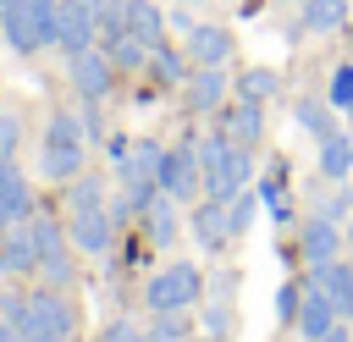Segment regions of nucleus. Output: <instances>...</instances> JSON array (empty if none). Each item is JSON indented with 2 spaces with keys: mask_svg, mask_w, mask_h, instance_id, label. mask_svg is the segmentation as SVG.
Segmentation results:
<instances>
[{
  "mask_svg": "<svg viewBox=\"0 0 353 342\" xmlns=\"http://www.w3.org/2000/svg\"><path fill=\"white\" fill-rule=\"evenodd\" d=\"M193 149H199V171H204V193H210V199H232V193L254 188L248 149L232 143L226 132H210V138H199Z\"/></svg>",
  "mask_w": 353,
  "mask_h": 342,
  "instance_id": "f257e3e1",
  "label": "nucleus"
},
{
  "mask_svg": "<svg viewBox=\"0 0 353 342\" xmlns=\"http://www.w3.org/2000/svg\"><path fill=\"white\" fill-rule=\"evenodd\" d=\"M0 39L17 55H39L55 44V0H6L0 6Z\"/></svg>",
  "mask_w": 353,
  "mask_h": 342,
  "instance_id": "f03ea898",
  "label": "nucleus"
},
{
  "mask_svg": "<svg viewBox=\"0 0 353 342\" xmlns=\"http://www.w3.org/2000/svg\"><path fill=\"white\" fill-rule=\"evenodd\" d=\"M143 303H149V314H165V309H188V314H193V309L204 303V270H199L193 259H171L165 270L149 276Z\"/></svg>",
  "mask_w": 353,
  "mask_h": 342,
  "instance_id": "7ed1b4c3",
  "label": "nucleus"
},
{
  "mask_svg": "<svg viewBox=\"0 0 353 342\" xmlns=\"http://www.w3.org/2000/svg\"><path fill=\"white\" fill-rule=\"evenodd\" d=\"M28 226H33V254H39L44 281H50V287H66V281H72V259H66V237H72V232H61V221H55L50 210H33Z\"/></svg>",
  "mask_w": 353,
  "mask_h": 342,
  "instance_id": "20e7f679",
  "label": "nucleus"
},
{
  "mask_svg": "<svg viewBox=\"0 0 353 342\" xmlns=\"http://www.w3.org/2000/svg\"><path fill=\"white\" fill-rule=\"evenodd\" d=\"M199 188H204L199 149H193V143H171V149L160 154V193L176 199V204H188V199H199Z\"/></svg>",
  "mask_w": 353,
  "mask_h": 342,
  "instance_id": "39448f33",
  "label": "nucleus"
},
{
  "mask_svg": "<svg viewBox=\"0 0 353 342\" xmlns=\"http://www.w3.org/2000/svg\"><path fill=\"white\" fill-rule=\"evenodd\" d=\"M99 44V22L83 0H55V50L77 55V50H94Z\"/></svg>",
  "mask_w": 353,
  "mask_h": 342,
  "instance_id": "423d86ee",
  "label": "nucleus"
},
{
  "mask_svg": "<svg viewBox=\"0 0 353 342\" xmlns=\"http://www.w3.org/2000/svg\"><path fill=\"white\" fill-rule=\"evenodd\" d=\"M66 72H72V88L83 94V99H105L110 94V83H116V61L94 44V50H77V55H66Z\"/></svg>",
  "mask_w": 353,
  "mask_h": 342,
  "instance_id": "0eeeda50",
  "label": "nucleus"
},
{
  "mask_svg": "<svg viewBox=\"0 0 353 342\" xmlns=\"http://www.w3.org/2000/svg\"><path fill=\"white\" fill-rule=\"evenodd\" d=\"M66 232H72V243H77L83 254H110V243H116V215H110V204L66 210Z\"/></svg>",
  "mask_w": 353,
  "mask_h": 342,
  "instance_id": "6e6552de",
  "label": "nucleus"
},
{
  "mask_svg": "<svg viewBox=\"0 0 353 342\" xmlns=\"http://www.w3.org/2000/svg\"><path fill=\"white\" fill-rule=\"evenodd\" d=\"M342 248H347V237H342V226H336L331 215H309V221L298 226V254H303V265H309V270L331 265Z\"/></svg>",
  "mask_w": 353,
  "mask_h": 342,
  "instance_id": "1a4fd4ad",
  "label": "nucleus"
},
{
  "mask_svg": "<svg viewBox=\"0 0 353 342\" xmlns=\"http://www.w3.org/2000/svg\"><path fill=\"white\" fill-rule=\"evenodd\" d=\"M221 132H226L232 143L254 149V143L265 138V99H254V94H237V99L226 105V116H221Z\"/></svg>",
  "mask_w": 353,
  "mask_h": 342,
  "instance_id": "9d476101",
  "label": "nucleus"
},
{
  "mask_svg": "<svg viewBox=\"0 0 353 342\" xmlns=\"http://www.w3.org/2000/svg\"><path fill=\"white\" fill-rule=\"evenodd\" d=\"M188 232L204 254H221L232 243V221H226V199H204L193 215H188Z\"/></svg>",
  "mask_w": 353,
  "mask_h": 342,
  "instance_id": "9b49d317",
  "label": "nucleus"
},
{
  "mask_svg": "<svg viewBox=\"0 0 353 342\" xmlns=\"http://www.w3.org/2000/svg\"><path fill=\"white\" fill-rule=\"evenodd\" d=\"M342 314H336V303H331V292L314 281V276H303V303H298V331H303V342H314V336H325L331 325H336Z\"/></svg>",
  "mask_w": 353,
  "mask_h": 342,
  "instance_id": "f8f14e48",
  "label": "nucleus"
},
{
  "mask_svg": "<svg viewBox=\"0 0 353 342\" xmlns=\"http://www.w3.org/2000/svg\"><path fill=\"white\" fill-rule=\"evenodd\" d=\"M0 270H6V276H28V270H39V254H33V226H28V221L0 226Z\"/></svg>",
  "mask_w": 353,
  "mask_h": 342,
  "instance_id": "ddd939ff",
  "label": "nucleus"
},
{
  "mask_svg": "<svg viewBox=\"0 0 353 342\" xmlns=\"http://www.w3.org/2000/svg\"><path fill=\"white\" fill-rule=\"evenodd\" d=\"M188 55H193L199 66H226V61H232V33L215 28V22H193V33H188Z\"/></svg>",
  "mask_w": 353,
  "mask_h": 342,
  "instance_id": "4468645a",
  "label": "nucleus"
},
{
  "mask_svg": "<svg viewBox=\"0 0 353 342\" xmlns=\"http://www.w3.org/2000/svg\"><path fill=\"white\" fill-rule=\"evenodd\" d=\"M28 303H33V314H39L44 331H61V336L77 331V314H72V303H66L61 287H39V292H28Z\"/></svg>",
  "mask_w": 353,
  "mask_h": 342,
  "instance_id": "2eb2a0df",
  "label": "nucleus"
},
{
  "mask_svg": "<svg viewBox=\"0 0 353 342\" xmlns=\"http://www.w3.org/2000/svg\"><path fill=\"white\" fill-rule=\"evenodd\" d=\"M309 276H314V281H320V287L331 292L336 314H342V320L353 325V259H342V254H336L331 265H320V270H309Z\"/></svg>",
  "mask_w": 353,
  "mask_h": 342,
  "instance_id": "dca6fc26",
  "label": "nucleus"
},
{
  "mask_svg": "<svg viewBox=\"0 0 353 342\" xmlns=\"http://www.w3.org/2000/svg\"><path fill=\"white\" fill-rule=\"evenodd\" d=\"M121 17H127V33H132V39H143L149 50L165 39V22H171L154 0H121Z\"/></svg>",
  "mask_w": 353,
  "mask_h": 342,
  "instance_id": "f3484780",
  "label": "nucleus"
},
{
  "mask_svg": "<svg viewBox=\"0 0 353 342\" xmlns=\"http://www.w3.org/2000/svg\"><path fill=\"white\" fill-rule=\"evenodd\" d=\"M188 105H193L199 116H210V110L226 105V77H221V66H199V72H188Z\"/></svg>",
  "mask_w": 353,
  "mask_h": 342,
  "instance_id": "a211bd4d",
  "label": "nucleus"
},
{
  "mask_svg": "<svg viewBox=\"0 0 353 342\" xmlns=\"http://www.w3.org/2000/svg\"><path fill=\"white\" fill-rule=\"evenodd\" d=\"M171 204H176V199H165V193H160V199L138 215V226H143V243H149V248H171V243H176V210H171Z\"/></svg>",
  "mask_w": 353,
  "mask_h": 342,
  "instance_id": "6ab92c4d",
  "label": "nucleus"
},
{
  "mask_svg": "<svg viewBox=\"0 0 353 342\" xmlns=\"http://www.w3.org/2000/svg\"><path fill=\"white\" fill-rule=\"evenodd\" d=\"M77 171H83V143H44V149H39V177L72 182Z\"/></svg>",
  "mask_w": 353,
  "mask_h": 342,
  "instance_id": "aec40b11",
  "label": "nucleus"
},
{
  "mask_svg": "<svg viewBox=\"0 0 353 342\" xmlns=\"http://www.w3.org/2000/svg\"><path fill=\"white\" fill-rule=\"evenodd\" d=\"M0 199H6V210H11V221H28L39 204H33V188H28V177L17 171V160H0Z\"/></svg>",
  "mask_w": 353,
  "mask_h": 342,
  "instance_id": "412c9836",
  "label": "nucleus"
},
{
  "mask_svg": "<svg viewBox=\"0 0 353 342\" xmlns=\"http://www.w3.org/2000/svg\"><path fill=\"white\" fill-rule=\"evenodd\" d=\"M292 121H298L309 138H331V132H336V105L309 94V99H298V105H292Z\"/></svg>",
  "mask_w": 353,
  "mask_h": 342,
  "instance_id": "4be33fe9",
  "label": "nucleus"
},
{
  "mask_svg": "<svg viewBox=\"0 0 353 342\" xmlns=\"http://www.w3.org/2000/svg\"><path fill=\"white\" fill-rule=\"evenodd\" d=\"M347 165H353V138L336 127L331 138H320V177L325 182H347Z\"/></svg>",
  "mask_w": 353,
  "mask_h": 342,
  "instance_id": "5701e85b",
  "label": "nucleus"
},
{
  "mask_svg": "<svg viewBox=\"0 0 353 342\" xmlns=\"http://www.w3.org/2000/svg\"><path fill=\"white\" fill-rule=\"evenodd\" d=\"M303 33H342L347 28V0H303Z\"/></svg>",
  "mask_w": 353,
  "mask_h": 342,
  "instance_id": "b1692460",
  "label": "nucleus"
},
{
  "mask_svg": "<svg viewBox=\"0 0 353 342\" xmlns=\"http://www.w3.org/2000/svg\"><path fill=\"white\" fill-rule=\"evenodd\" d=\"M259 204L270 210V221H281V226L292 221V199H287V160H276V165H270V177L259 182Z\"/></svg>",
  "mask_w": 353,
  "mask_h": 342,
  "instance_id": "393cba45",
  "label": "nucleus"
},
{
  "mask_svg": "<svg viewBox=\"0 0 353 342\" xmlns=\"http://www.w3.org/2000/svg\"><path fill=\"white\" fill-rule=\"evenodd\" d=\"M61 193H66V210H94V204H105V177L77 171L72 182H61Z\"/></svg>",
  "mask_w": 353,
  "mask_h": 342,
  "instance_id": "a878e982",
  "label": "nucleus"
},
{
  "mask_svg": "<svg viewBox=\"0 0 353 342\" xmlns=\"http://www.w3.org/2000/svg\"><path fill=\"white\" fill-rule=\"evenodd\" d=\"M199 325H204L210 336H232V325H237L232 298H204V303H199Z\"/></svg>",
  "mask_w": 353,
  "mask_h": 342,
  "instance_id": "bb28decb",
  "label": "nucleus"
},
{
  "mask_svg": "<svg viewBox=\"0 0 353 342\" xmlns=\"http://www.w3.org/2000/svg\"><path fill=\"white\" fill-rule=\"evenodd\" d=\"M149 72H154L160 83H188V61H182V55H176V50L165 44V39H160V44L149 50Z\"/></svg>",
  "mask_w": 353,
  "mask_h": 342,
  "instance_id": "cd10ccee",
  "label": "nucleus"
},
{
  "mask_svg": "<svg viewBox=\"0 0 353 342\" xmlns=\"http://www.w3.org/2000/svg\"><path fill=\"white\" fill-rule=\"evenodd\" d=\"M254 210H259V188H243L226 199V221H232V237H243L254 226Z\"/></svg>",
  "mask_w": 353,
  "mask_h": 342,
  "instance_id": "c85d7f7f",
  "label": "nucleus"
},
{
  "mask_svg": "<svg viewBox=\"0 0 353 342\" xmlns=\"http://www.w3.org/2000/svg\"><path fill=\"white\" fill-rule=\"evenodd\" d=\"M237 94H254V99H276V94H281V77H276L270 66H248V72L237 77Z\"/></svg>",
  "mask_w": 353,
  "mask_h": 342,
  "instance_id": "c756f323",
  "label": "nucleus"
},
{
  "mask_svg": "<svg viewBox=\"0 0 353 342\" xmlns=\"http://www.w3.org/2000/svg\"><path fill=\"white\" fill-rule=\"evenodd\" d=\"M160 342H188L193 336V320H188V309H165V314H154V325H149Z\"/></svg>",
  "mask_w": 353,
  "mask_h": 342,
  "instance_id": "7c9ffc66",
  "label": "nucleus"
},
{
  "mask_svg": "<svg viewBox=\"0 0 353 342\" xmlns=\"http://www.w3.org/2000/svg\"><path fill=\"white\" fill-rule=\"evenodd\" d=\"M88 132H83V121L72 116V110H55L50 116V127H44V143H83Z\"/></svg>",
  "mask_w": 353,
  "mask_h": 342,
  "instance_id": "2f4dec72",
  "label": "nucleus"
},
{
  "mask_svg": "<svg viewBox=\"0 0 353 342\" xmlns=\"http://www.w3.org/2000/svg\"><path fill=\"white\" fill-rule=\"evenodd\" d=\"M325 99H331L336 110H353V61L331 66V88H325Z\"/></svg>",
  "mask_w": 353,
  "mask_h": 342,
  "instance_id": "473e14b6",
  "label": "nucleus"
},
{
  "mask_svg": "<svg viewBox=\"0 0 353 342\" xmlns=\"http://www.w3.org/2000/svg\"><path fill=\"white\" fill-rule=\"evenodd\" d=\"M298 303H303V281H281L276 287V320L281 325H298Z\"/></svg>",
  "mask_w": 353,
  "mask_h": 342,
  "instance_id": "72a5a7b5",
  "label": "nucleus"
},
{
  "mask_svg": "<svg viewBox=\"0 0 353 342\" xmlns=\"http://www.w3.org/2000/svg\"><path fill=\"white\" fill-rule=\"evenodd\" d=\"M320 215H331V221H347V215H353V188H336V193L320 204Z\"/></svg>",
  "mask_w": 353,
  "mask_h": 342,
  "instance_id": "f704fd0d",
  "label": "nucleus"
},
{
  "mask_svg": "<svg viewBox=\"0 0 353 342\" xmlns=\"http://www.w3.org/2000/svg\"><path fill=\"white\" fill-rule=\"evenodd\" d=\"M17 143H22V121L17 116H0V160H11Z\"/></svg>",
  "mask_w": 353,
  "mask_h": 342,
  "instance_id": "c9c22d12",
  "label": "nucleus"
},
{
  "mask_svg": "<svg viewBox=\"0 0 353 342\" xmlns=\"http://www.w3.org/2000/svg\"><path fill=\"white\" fill-rule=\"evenodd\" d=\"M132 336H138V325H132V320H110V325L99 331V342H132Z\"/></svg>",
  "mask_w": 353,
  "mask_h": 342,
  "instance_id": "e433bc0d",
  "label": "nucleus"
},
{
  "mask_svg": "<svg viewBox=\"0 0 353 342\" xmlns=\"http://www.w3.org/2000/svg\"><path fill=\"white\" fill-rule=\"evenodd\" d=\"M210 292H215V298H232V292H237V270H215V276H210Z\"/></svg>",
  "mask_w": 353,
  "mask_h": 342,
  "instance_id": "4c0bfd02",
  "label": "nucleus"
},
{
  "mask_svg": "<svg viewBox=\"0 0 353 342\" xmlns=\"http://www.w3.org/2000/svg\"><path fill=\"white\" fill-rule=\"evenodd\" d=\"M314 342H353V331H347V320H336L325 336H314Z\"/></svg>",
  "mask_w": 353,
  "mask_h": 342,
  "instance_id": "58836bf2",
  "label": "nucleus"
},
{
  "mask_svg": "<svg viewBox=\"0 0 353 342\" xmlns=\"http://www.w3.org/2000/svg\"><path fill=\"white\" fill-rule=\"evenodd\" d=\"M132 342H160V336H154V331H138V336H132Z\"/></svg>",
  "mask_w": 353,
  "mask_h": 342,
  "instance_id": "ea45409f",
  "label": "nucleus"
},
{
  "mask_svg": "<svg viewBox=\"0 0 353 342\" xmlns=\"http://www.w3.org/2000/svg\"><path fill=\"white\" fill-rule=\"evenodd\" d=\"M347 259H353V215H347Z\"/></svg>",
  "mask_w": 353,
  "mask_h": 342,
  "instance_id": "a19ab883",
  "label": "nucleus"
},
{
  "mask_svg": "<svg viewBox=\"0 0 353 342\" xmlns=\"http://www.w3.org/2000/svg\"><path fill=\"white\" fill-rule=\"evenodd\" d=\"M0 226H11V210H6V199H0Z\"/></svg>",
  "mask_w": 353,
  "mask_h": 342,
  "instance_id": "79ce46f5",
  "label": "nucleus"
},
{
  "mask_svg": "<svg viewBox=\"0 0 353 342\" xmlns=\"http://www.w3.org/2000/svg\"><path fill=\"white\" fill-rule=\"evenodd\" d=\"M281 6H303V0H281Z\"/></svg>",
  "mask_w": 353,
  "mask_h": 342,
  "instance_id": "37998d69",
  "label": "nucleus"
},
{
  "mask_svg": "<svg viewBox=\"0 0 353 342\" xmlns=\"http://www.w3.org/2000/svg\"><path fill=\"white\" fill-rule=\"evenodd\" d=\"M347 182H353V165H347Z\"/></svg>",
  "mask_w": 353,
  "mask_h": 342,
  "instance_id": "c03bdc74",
  "label": "nucleus"
},
{
  "mask_svg": "<svg viewBox=\"0 0 353 342\" xmlns=\"http://www.w3.org/2000/svg\"><path fill=\"white\" fill-rule=\"evenodd\" d=\"M347 33H353V22H347Z\"/></svg>",
  "mask_w": 353,
  "mask_h": 342,
  "instance_id": "a18cd8bd",
  "label": "nucleus"
},
{
  "mask_svg": "<svg viewBox=\"0 0 353 342\" xmlns=\"http://www.w3.org/2000/svg\"><path fill=\"white\" fill-rule=\"evenodd\" d=\"M188 6H193V0H188Z\"/></svg>",
  "mask_w": 353,
  "mask_h": 342,
  "instance_id": "49530a36",
  "label": "nucleus"
},
{
  "mask_svg": "<svg viewBox=\"0 0 353 342\" xmlns=\"http://www.w3.org/2000/svg\"><path fill=\"white\" fill-rule=\"evenodd\" d=\"M347 116H353V110H347Z\"/></svg>",
  "mask_w": 353,
  "mask_h": 342,
  "instance_id": "de8ad7c7",
  "label": "nucleus"
},
{
  "mask_svg": "<svg viewBox=\"0 0 353 342\" xmlns=\"http://www.w3.org/2000/svg\"><path fill=\"white\" fill-rule=\"evenodd\" d=\"M0 6H6V0H0Z\"/></svg>",
  "mask_w": 353,
  "mask_h": 342,
  "instance_id": "09e8293b",
  "label": "nucleus"
}]
</instances>
